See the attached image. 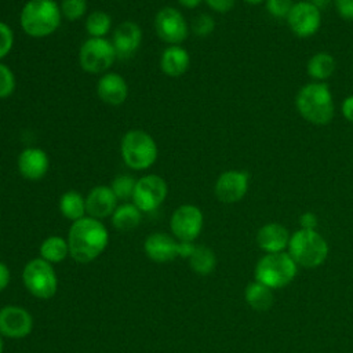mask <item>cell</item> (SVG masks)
Returning <instances> with one entry per match:
<instances>
[{
	"mask_svg": "<svg viewBox=\"0 0 353 353\" xmlns=\"http://www.w3.org/2000/svg\"><path fill=\"white\" fill-rule=\"evenodd\" d=\"M290 233L285 226L277 222H269L259 228L256 233V243L262 251L266 254L283 252L288 248Z\"/></svg>",
	"mask_w": 353,
	"mask_h": 353,
	"instance_id": "obj_20",
	"label": "cell"
},
{
	"mask_svg": "<svg viewBox=\"0 0 353 353\" xmlns=\"http://www.w3.org/2000/svg\"><path fill=\"white\" fill-rule=\"evenodd\" d=\"M287 23L296 37H310L320 29L321 11L309 1L294 3L287 17Z\"/></svg>",
	"mask_w": 353,
	"mask_h": 353,
	"instance_id": "obj_12",
	"label": "cell"
},
{
	"mask_svg": "<svg viewBox=\"0 0 353 353\" xmlns=\"http://www.w3.org/2000/svg\"><path fill=\"white\" fill-rule=\"evenodd\" d=\"M203 212L193 204L179 205L171 215V232L179 241H194L201 233Z\"/></svg>",
	"mask_w": 353,
	"mask_h": 353,
	"instance_id": "obj_11",
	"label": "cell"
},
{
	"mask_svg": "<svg viewBox=\"0 0 353 353\" xmlns=\"http://www.w3.org/2000/svg\"><path fill=\"white\" fill-rule=\"evenodd\" d=\"M292 6V0H266V10L276 19H287Z\"/></svg>",
	"mask_w": 353,
	"mask_h": 353,
	"instance_id": "obj_33",
	"label": "cell"
},
{
	"mask_svg": "<svg viewBox=\"0 0 353 353\" xmlns=\"http://www.w3.org/2000/svg\"><path fill=\"white\" fill-rule=\"evenodd\" d=\"M190 63L189 52L181 46L167 47L160 57V68L164 74L170 77L182 76Z\"/></svg>",
	"mask_w": 353,
	"mask_h": 353,
	"instance_id": "obj_21",
	"label": "cell"
},
{
	"mask_svg": "<svg viewBox=\"0 0 353 353\" xmlns=\"http://www.w3.org/2000/svg\"><path fill=\"white\" fill-rule=\"evenodd\" d=\"M298 265L285 251L265 254L256 263L255 280L270 287L272 290L288 285L296 276Z\"/></svg>",
	"mask_w": 353,
	"mask_h": 353,
	"instance_id": "obj_5",
	"label": "cell"
},
{
	"mask_svg": "<svg viewBox=\"0 0 353 353\" xmlns=\"http://www.w3.org/2000/svg\"><path fill=\"white\" fill-rule=\"evenodd\" d=\"M116 57L112 41L103 37H90L80 47L79 63L84 72L98 74L106 72L114 63Z\"/></svg>",
	"mask_w": 353,
	"mask_h": 353,
	"instance_id": "obj_8",
	"label": "cell"
},
{
	"mask_svg": "<svg viewBox=\"0 0 353 353\" xmlns=\"http://www.w3.org/2000/svg\"><path fill=\"white\" fill-rule=\"evenodd\" d=\"M247 4H251V6H256V4H261L263 0H244Z\"/></svg>",
	"mask_w": 353,
	"mask_h": 353,
	"instance_id": "obj_42",
	"label": "cell"
},
{
	"mask_svg": "<svg viewBox=\"0 0 353 353\" xmlns=\"http://www.w3.org/2000/svg\"><path fill=\"white\" fill-rule=\"evenodd\" d=\"M112 28V18L103 11H94L85 19V30L91 37H103Z\"/></svg>",
	"mask_w": 353,
	"mask_h": 353,
	"instance_id": "obj_28",
	"label": "cell"
},
{
	"mask_svg": "<svg viewBox=\"0 0 353 353\" xmlns=\"http://www.w3.org/2000/svg\"><path fill=\"white\" fill-rule=\"evenodd\" d=\"M193 241H178V256L183 259H189L194 251Z\"/></svg>",
	"mask_w": 353,
	"mask_h": 353,
	"instance_id": "obj_38",
	"label": "cell"
},
{
	"mask_svg": "<svg viewBox=\"0 0 353 353\" xmlns=\"http://www.w3.org/2000/svg\"><path fill=\"white\" fill-rule=\"evenodd\" d=\"M137 181L131 175H117L110 185V189L113 190L117 200H127L132 199L134 189H135Z\"/></svg>",
	"mask_w": 353,
	"mask_h": 353,
	"instance_id": "obj_29",
	"label": "cell"
},
{
	"mask_svg": "<svg viewBox=\"0 0 353 353\" xmlns=\"http://www.w3.org/2000/svg\"><path fill=\"white\" fill-rule=\"evenodd\" d=\"M288 254L296 265L313 269L325 262L328 256V244L316 230L299 229L290 237Z\"/></svg>",
	"mask_w": 353,
	"mask_h": 353,
	"instance_id": "obj_4",
	"label": "cell"
},
{
	"mask_svg": "<svg viewBox=\"0 0 353 353\" xmlns=\"http://www.w3.org/2000/svg\"><path fill=\"white\" fill-rule=\"evenodd\" d=\"M250 174L241 170H228L222 172L214 186L216 199L225 204L240 201L248 190Z\"/></svg>",
	"mask_w": 353,
	"mask_h": 353,
	"instance_id": "obj_13",
	"label": "cell"
},
{
	"mask_svg": "<svg viewBox=\"0 0 353 353\" xmlns=\"http://www.w3.org/2000/svg\"><path fill=\"white\" fill-rule=\"evenodd\" d=\"M156 34L170 46H179L188 37V23L179 10L163 7L154 17Z\"/></svg>",
	"mask_w": 353,
	"mask_h": 353,
	"instance_id": "obj_10",
	"label": "cell"
},
{
	"mask_svg": "<svg viewBox=\"0 0 353 353\" xmlns=\"http://www.w3.org/2000/svg\"><path fill=\"white\" fill-rule=\"evenodd\" d=\"M335 58L328 52H317L307 61L306 72L314 81H324L335 72Z\"/></svg>",
	"mask_w": 353,
	"mask_h": 353,
	"instance_id": "obj_24",
	"label": "cell"
},
{
	"mask_svg": "<svg viewBox=\"0 0 353 353\" xmlns=\"http://www.w3.org/2000/svg\"><path fill=\"white\" fill-rule=\"evenodd\" d=\"M14 46V33L11 28L0 21V59L10 54Z\"/></svg>",
	"mask_w": 353,
	"mask_h": 353,
	"instance_id": "obj_34",
	"label": "cell"
},
{
	"mask_svg": "<svg viewBox=\"0 0 353 353\" xmlns=\"http://www.w3.org/2000/svg\"><path fill=\"white\" fill-rule=\"evenodd\" d=\"M188 261L190 268L197 274H201V276L210 274L216 265V258L214 251L205 245H196L193 254Z\"/></svg>",
	"mask_w": 353,
	"mask_h": 353,
	"instance_id": "obj_27",
	"label": "cell"
},
{
	"mask_svg": "<svg viewBox=\"0 0 353 353\" xmlns=\"http://www.w3.org/2000/svg\"><path fill=\"white\" fill-rule=\"evenodd\" d=\"M10 277H11V274H10L8 266L0 261V291L7 288V285L10 283Z\"/></svg>",
	"mask_w": 353,
	"mask_h": 353,
	"instance_id": "obj_40",
	"label": "cell"
},
{
	"mask_svg": "<svg viewBox=\"0 0 353 353\" xmlns=\"http://www.w3.org/2000/svg\"><path fill=\"white\" fill-rule=\"evenodd\" d=\"M301 1H309V0H301Z\"/></svg>",
	"mask_w": 353,
	"mask_h": 353,
	"instance_id": "obj_44",
	"label": "cell"
},
{
	"mask_svg": "<svg viewBox=\"0 0 353 353\" xmlns=\"http://www.w3.org/2000/svg\"><path fill=\"white\" fill-rule=\"evenodd\" d=\"M299 223H301V229H305V230H316L317 223H319V219H317V216H316L314 212L306 211V212H303V214L299 216Z\"/></svg>",
	"mask_w": 353,
	"mask_h": 353,
	"instance_id": "obj_36",
	"label": "cell"
},
{
	"mask_svg": "<svg viewBox=\"0 0 353 353\" xmlns=\"http://www.w3.org/2000/svg\"><path fill=\"white\" fill-rule=\"evenodd\" d=\"M26 290L39 299H50L58 290V279L52 265L43 258L29 261L22 270Z\"/></svg>",
	"mask_w": 353,
	"mask_h": 353,
	"instance_id": "obj_7",
	"label": "cell"
},
{
	"mask_svg": "<svg viewBox=\"0 0 353 353\" xmlns=\"http://www.w3.org/2000/svg\"><path fill=\"white\" fill-rule=\"evenodd\" d=\"M40 255L50 263H58L69 255L68 240L61 236H50L40 245Z\"/></svg>",
	"mask_w": 353,
	"mask_h": 353,
	"instance_id": "obj_26",
	"label": "cell"
},
{
	"mask_svg": "<svg viewBox=\"0 0 353 353\" xmlns=\"http://www.w3.org/2000/svg\"><path fill=\"white\" fill-rule=\"evenodd\" d=\"M97 94L106 105L119 106L124 103L128 97V85L120 74L109 72L102 74L98 80Z\"/></svg>",
	"mask_w": 353,
	"mask_h": 353,
	"instance_id": "obj_19",
	"label": "cell"
},
{
	"mask_svg": "<svg viewBox=\"0 0 353 353\" xmlns=\"http://www.w3.org/2000/svg\"><path fill=\"white\" fill-rule=\"evenodd\" d=\"M3 349H4V345H3V339H1V335H0V353H3Z\"/></svg>",
	"mask_w": 353,
	"mask_h": 353,
	"instance_id": "obj_43",
	"label": "cell"
},
{
	"mask_svg": "<svg viewBox=\"0 0 353 353\" xmlns=\"http://www.w3.org/2000/svg\"><path fill=\"white\" fill-rule=\"evenodd\" d=\"M298 113L314 125H325L334 117V99L327 83L312 81L305 84L295 97Z\"/></svg>",
	"mask_w": 353,
	"mask_h": 353,
	"instance_id": "obj_2",
	"label": "cell"
},
{
	"mask_svg": "<svg viewBox=\"0 0 353 353\" xmlns=\"http://www.w3.org/2000/svg\"><path fill=\"white\" fill-rule=\"evenodd\" d=\"M15 85L17 81L14 72L0 62V99L8 98L15 91Z\"/></svg>",
	"mask_w": 353,
	"mask_h": 353,
	"instance_id": "obj_31",
	"label": "cell"
},
{
	"mask_svg": "<svg viewBox=\"0 0 353 353\" xmlns=\"http://www.w3.org/2000/svg\"><path fill=\"white\" fill-rule=\"evenodd\" d=\"M341 109H342L343 117H345L347 121L353 123V95H349V97H346V98L343 99Z\"/></svg>",
	"mask_w": 353,
	"mask_h": 353,
	"instance_id": "obj_39",
	"label": "cell"
},
{
	"mask_svg": "<svg viewBox=\"0 0 353 353\" xmlns=\"http://www.w3.org/2000/svg\"><path fill=\"white\" fill-rule=\"evenodd\" d=\"M59 211L69 221H79L85 215V199L77 190H68L59 199Z\"/></svg>",
	"mask_w": 353,
	"mask_h": 353,
	"instance_id": "obj_25",
	"label": "cell"
},
{
	"mask_svg": "<svg viewBox=\"0 0 353 353\" xmlns=\"http://www.w3.org/2000/svg\"><path fill=\"white\" fill-rule=\"evenodd\" d=\"M117 197L114 196L110 186L99 185L92 188L85 197V211L88 216L95 219H103L112 216L116 210Z\"/></svg>",
	"mask_w": 353,
	"mask_h": 353,
	"instance_id": "obj_17",
	"label": "cell"
},
{
	"mask_svg": "<svg viewBox=\"0 0 353 353\" xmlns=\"http://www.w3.org/2000/svg\"><path fill=\"white\" fill-rule=\"evenodd\" d=\"M338 15L345 21H353V0H334Z\"/></svg>",
	"mask_w": 353,
	"mask_h": 353,
	"instance_id": "obj_35",
	"label": "cell"
},
{
	"mask_svg": "<svg viewBox=\"0 0 353 353\" xmlns=\"http://www.w3.org/2000/svg\"><path fill=\"white\" fill-rule=\"evenodd\" d=\"M207 6L216 12H228L233 8L234 0H204Z\"/></svg>",
	"mask_w": 353,
	"mask_h": 353,
	"instance_id": "obj_37",
	"label": "cell"
},
{
	"mask_svg": "<svg viewBox=\"0 0 353 353\" xmlns=\"http://www.w3.org/2000/svg\"><path fill=\"white\" fill-rule=\"evenodd\" d=\"M142 219V211L134 203H124L116 207L112 214V225L121 232L135 229Z\"/></svg>",
	"mask_w": 353,
	"mask_h": 353,
	"instance_id": "obj_23",
	"label": "cell"
},
{
	"mask_svg": "<svg viewBox=\"0 0 353 353\" xmlns=\"http://www.w3.org/2000/svg\"><path fill=\"white\" fill-rule=\"evenodd\" d=\"M203 0H178V3L185 8H196Z\"/></svg>",
	"mask_w": 353,
	"mask_h": 353,
	"instance_id": "obj_41",
	"label": "cell"
},
{
	"mask_svg": "<svg viewBox=\"0 0 353 353\" xmlns=\"http://www.w3.org/2000/svg\"><path fill=\"white\" fill-rule=\"evenodd\" d=\"M143 251L152 261L165 263L178 256V241H175L167 233H152L143 243Z\"/></svg>",
	"mask_w": 353,
	"mask_h": 353,
	"instance_id": "obj_18",
	"label": "cell"
},
{
	"mask_svg": "<svg viewBox=\"0 0 353 353\" xmlns=\"http://www.w3.org/2000/svg\"><path fill=\"white\" fill-rule=\"evenodd\" d=\"M123 161L131 170H148L157 159V145L150 134L142 130L125 132L120 142Z\"/></svg>",
	"mask_w": 353,
	"mask_h": 353,
	"instance_id": "obj_6",
	"label": "cell"
},
{
	"mask_svg": "<svg viewBox=\"0 0 353 353\" xmlns=\"http://www.w3.org/2000/svg\"><path fill=\"white\" fill-rule=\"evenodd\" d=\"M33 317L22 306L8 305L0 309V335L19 339L32 332Z\"/></svg>",
	"mask_w": 353,
	"mask_h": 353,
	"instance_id": "obj_14",
	"label": "cell"
},
{
	"mask_svg": "<svg viewBox=\"0 0 353 353\" xmlns=\"http://www.w3.org/2000/svg\"><path fill=\"white\" fill-rule=\"evenodd\" d=\"M214 29H215V21L210 14L201 12L192 21V30L199 37H207L214 32Z\"/></svg>",
	"mask_w": 353,
	"mask_h": 353,
	"instance_id": "obj_32",
	"label": "cell"
},
{
	"mask_svg": "<svg viewBox=\"0 0 353 353\" xmlns=\"http://www.w3.org/2000/svg\"><path fill=\"white\" fill-rule=\"evenodd\" d=\"M59 7L63 18H66L68 21H77L87 11V1L85 0H62Z\"/></svg>",
	"mask_w": 353,
	"mask_h": 353,
	"instance_id": "obj_30",
	"label": "cell"
},
{
	"mask_svg": "<svg viewBox=\"0 0 353 353\" xmlns=\"http://www.w3.org/2000/svg\"><path fill=\"white\" fill-rule=\"evenodd\" d=\"M61 7L54 0H29L21 10L19 23L30 37L52 34L61 25Z\"/></svg>",
	"mask_w": 353,
	"mask_h": 353,
	"instance_id": "obj_3",
	"label": "cell"
},
{
	"mask_svg": "<svg viewBox=\"0 0 353 353\" xmlns=\"http://www.w3.org/2000/svg\"><path fill=\"white\" fill-rule=\"evenodd\" d=\"M245 302L256 312H266L273 306V290L256 280L247 284L244 290Z\"/></svg>",
	"mask_w": 353,
	"mask_h": 353,
	"instance_id": "obj_22",
	"label": "cell"
},
{
	"mask_svg": "<svg viewBox=\"0 0 353 353\" xmlns=\"http://www.w3.org/2000/svg\"><path fill=\"white\" fill-rule=\"evenodd\" d=\"M17 167L25 179L39 181L47 174L50 159L48 154L40 148H26L18 156Z\"/></svg>",
	"mask_w": 353,
	"mask_h": 353,
	"instance_id": "obj_15",
	"label": "cell"
},
{
	"mask_svg": "<svg viewBox=\"0 0 353 353\" xmlns=\"http://www.w3.org/2000/svg\"><path fill=\"white\" fill-rule=\"evenodd\" d=\"M142 40L141 28L131 21L121 22L113 32L112 44L114 47L117 58L125 59L134 55V52L139 48Z\"/></svg>",
	"mask_w": 353,
	"mask_h": 353,
	"instance_id": "obj_16",
	"label": "cell"
},
{
	"mask_svg": "<svg viewBox=\"0 0 353 353\" xmlns=\"http://www.w3.org/2000/svg\"><path fill=\"white\" fill-rule=\"evenodd\" d=\"M167 192V182L159 175L149 174L137 181L132 203L142 212H152L165 200Z\"/></svg>",
	"mask_w": 353,
	"mask_h": 353,
	"instance_id": "obj_9",
	"label": "cell"
},
{
	"mask_svg": "<svg viewBox=\"0 0 353 353\" xmlns=\"http://www.w3.org/2000/svg\"><path fill=\"white\" fill-rule=\"evenodd\" d=\"M108 241L109 233L105 225L99 219L84 216L74 221L69 229V255L79 263H88L105 251Z\"/></svg>",
	"mask_w": 353,
	"mask_h": 353,
	"instance_id": "obj_1",
	"label": "cell"
}]
</instances>
